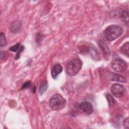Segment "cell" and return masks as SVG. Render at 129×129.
Returning <instances> with one entry per match:
<instances>
[{
    "mask_svg": "<svg viewBox=\"0 0 129 129\" xmlns=\"http://www.w3.org/2000/svg\"><path fill=\"white\" fill-rule=\"evenodd\" d=\"M20 47V43H18L17 44H16L15 45L11 46V47H10V50L11 51H13V52H16V51H18V49H19Z\"/></svg>",
    "mask_w": 129,
    "mask_h": 129,
    "instance_id": "16",
    "label": "cell"
},
{
    "mask_svg": "<svg viewBox=\"0 0 129 129\" xmlns=\"http://www.w3.org/2000/svg\"><path fill=\"white\" fill-rule=\"evenodd\" d=\"M123 28L117 25H112L106 28L104 31V36L108 41H113L120 36L123 32Z\"/></svg>",
    "mask_w": 129,
    "mask_h": 129,
    "instance_id": "1",
    "label": "cell"
},
{
    "mask_svg": "<svg viewBox=\"0 0 129 129\" xmlns=\"http://www.w3.org/2000/svg\"><path fill=\"white\" fill-rule=\"evenodd\" d=\"M7 54L5 51H1V59H5L7 57Z\"/></svg>",
    "mask_w": 129,
    "mask_h": 129,
    "instance_id": "20",
    "label": "cell"
},
{
    "mask_svg": "<svg viewBox=\"0 0 129 129\" xmlns=\"http://www.w3.org/2000/svg\"><path fill=\"white\" fill-rule=\"evenodd\" d=\"M22 28V25L19 21H14L13 22L10 26V29L11 31L14 33H17L20 31Z\"/></svg>",
    "mask_w": 129,
    "mask_h": 129,
    "instance_id": "10",
    "label": "cell"
},
{
    "mask_svg": "<svg viewBox=\"0 0 129 129\" xmlns=\"http://www.w3.org/2000/svg\"><path fill=\"white\" fill-rule=\"evenodd\" d=\"M47 87H48V85L46 82H44L40 85L39 89V92L41 95L46 91V90H47Z\"/></svg>",
    "mask_w": 129,
    "mask_h": 129,
    "instance_id": "15",
    "label": "cell"
},
{
    "mask_svg": "<svg viewBox=\"0 0 129 129\" xmlns=\"http://www.w3.org/2000/svg\"><path fill=\"white\" fill-rule=\"evenodd\" d=\"M106 99L108 102V105L109 106V107H113L116 103L115 100L114 99V98L112 97V96L111 95H110V94H106Z\"/></svg>",
    "mask_w": 129,
    "mask_h": 129,
    "instance_id": "12",
    "label": "cell"
},
{
    "mask_svg": "<svg viewBox=\"0 0 129 129\" xmlns=\"http://www.w3.org/2000/svg\"><path fill=\"white\" fill-rule=\"evenodd\" d=\"M82 61L78 59H74L69 61L66 66V73L70 76L76 75L81 70Z\"/></svg>",
    "mask_w": 129,
    "mask_h": 129,
    "instance_id": "3",
    "label": "cell"
},
{
    "mask_svg": "<svg viewBox=\"0 0 129 129\" xmlns=\"http://www.w3.org/2000/svg\"><path fill=\"white\" fill-rule=\"evenodd\" d=\"M24 49V47L23 46H21L20 47L19 49H18V51L17 52L16 55V56H15V59H18L20 57V54L23 51Z\"/></svg>",
    "mask_w": 129,
    "mask_h": 129,
    "instance_id": "17",
    "label": "cell"
},
{
    "mask_svg": "<svg viewBox=\"0 0 129 129\" xmlns=\"http://www.w3.org/2000/svg\"><path fill=\"white\" fill-rule=\"evenodd\" d=\"M108 77L110 80L114 81H118L122 83H125L127 82L126 79L123 76L111 72L109 73Z\"/></svg>",
    "mask_w": 129,
    "mask_h": 129,
    "instance_id": "7",
    "label": "cell"
},
{
    "mask_svg": "<svg viewBox=\"0 0 129 129\" xmlns=\"http://www.w3.org/2000/svg\"><path fill=\"white\" fill-rule=\"evenodd\" d=\"M62 71V66L59 64H55L51 70V76L52 78L54 79H55L57 76L61 73Z\"/></svg>",
    "mask_w": 129,
    "mask_h": 129,
    "instance_id": "9",
    "label": "cell"
},
{
    "mask_svg": "<svg viewBox=\"0 0 129 129\" xmlns=\"http://www.w3.org/2000/svg\"><path fill=\"white\" fill-rule=\"evenodd\" d=\"M66 104V99L59 94L53 95L49 100L50 107L53 110H59L62 109Z\"/></svg>",
    "mask_w": 129,
    "mask_h": 129,
    "instance_id": "2",
    "label": "cell"
},
{
    "mask_svg": "<svg viewBox=\"0 0 129 129\" xmlns=\"http://www.w3.org/2000/svg\"><path fill=\"white\" fill-rule=\"evenodd\" d=\"M111 92L114 97L119 98L124 95L125 93V89L123 86L116 83L114 84L111 86Z\"/></svg>",
    "mask_w": 129,
    "mask_h": 129,
    "instance_id": "5",
    "label": "cell"
},
{
    "mask_svg": "<svg viewBox=\"0 0 129 129\" xmlns=\"http://www.w3.org/2000/svg\"><path fill=\"white\" fill-rule=\"evenodd\" d=\"M121 17L123 20V21L126 25H128V11H123L121 14Z\"/></svg>",
    "mask_w": 129,
    "mask_h": 129,
    "instance_id": "13",
    "label": "cell"
},
{
    "mask_svg": "<svg viewBox=\"0 0 129 129\" xmlns=\"http://www.w3.org/2000/svg\"><path fill=\"white\" fill-rule=\"evenodd\" d=\"M31 82L30 81H28L25 82V83H24L21 87V89H25L28 87H29L31 86Z\"/></svg>",
    "mask_w": 129,
    "mask_h": 129,
    "instance_id": "18",
    "label": "cell"
},
{
    "mask_svg": "<svg viewBox=\"0 0 129 129\" xmlns=\"http://www.w3.org/2000/svg\"><path fill=\"white\" fill-rule=\"evenodd\" d=\"M123 126L125 128H129V123H128V118H125L123 122Z\"/></svg>",
    "mask_w": 129,
    "mask_h": 129,
    "instance_id": "19",
    "label": "cell"
},
{
    "mask_svg": "<svg viewBox=\"0 0 129 129\" xmlns=\"http://www.w3.org/2000/svg\"><path fill=\"white\" fill-rule=\"evenodd\" d=\"M120 51L122 53L128 56L129 53V43L127 42L124 43L120 48Z\"/></svg>",
    "mask_w": 129,
    "mask_h": 129,
    "instance_id": "11",
    "label": "cell"
},
{
    "mask_svg": "<svg viewBox=\"0 0 129 129\" xmlns=\"http://www.w3.org/2000/svg\"><path fill=\"white\" fill-rule=\"evenodd\" d=\"M112 68L113 70L118 73H123L127 68L126 62L120 58H116L112 62Z\"/></svg>",
    "mask_w": 129,
    "mask_h": 129,
    "instance_id": "4",
    "label": "cell"
},
{
    "mask_svg": "<svg viewBox=\"0 0 129 129\" xmlns=\"http://www.w3.org/2000/svg\"><path fill=\"white\" fill-rule=\"evenodd\" d=\"M98 44L103 52L104 57H109L110 54V51L107 44L101 40H99Z\"/></svg>",
    "mask_w": 129,
    "mask_h": 129,
    "instance_id": "8",
    "label": "cell"
},
{
    "mask_svg": "<svg viewBox=\"0 0 129 129\" xmlns=\"http://www.w3.org/2000/svg\"><path fill=\"white\" fill-rule=\"evenodd\" d=\"M79 107L85 113L91 114L94 111L93 106L92 104L88 101H83L79 104Z\"/></svg>",
    "mask_w": 129,
    "mask_h": 129,
    "instance_id": "6",
    "label": "cell"
},
{
    "mask_svg": "<svg viewBox=\"0 0 129 129\" xmlns=\"http://www.w3.org/2000/svg\"><path fill=\"white\" fill-rule=\"evenodd\" d=\"M7 44L6 39L5 35L4 33L2 32L0 34V46L1 47H4Z\"/></svg>",
    "mask_w": 129,
    "mask_h": 129,
    "instance_id": "14",
    "label": "cell"
}]
</instances>
